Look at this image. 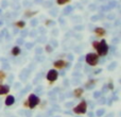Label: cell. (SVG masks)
Masks as SVG:
<instances>
[{
	"mask_svg": "<svg viewBox=\"0 0 121 117\" xmlns=\"http://www.w3.org/2000/svg\"><path fill=\"white\" fill-rule=\"evenodd\" d=\"M42 52H43V49L42 48H37V49H36V54H37V55H40V54H42Z\"/></svg>",
	"mask_w": 121,
	"mask_h": 117,
	"instance_id": "obj_25",
	"label": "cell"
},
{
	"mask_svg": "<svg viewBox=\"0 0 121 117\" xmlns=\"http://www.w3.org/2000/svg\"><path fill=\"white\" fill-rule=\"evenodd\" d=\"M16 26L19 28V29H22V28H25L26 22H25V21H22V20H20V21H18V22L16 23Z\"/></svg>",
	"mask_w": 121,
	"mask_h": 117,
	"instance_id": "obj_14",
	"label": "cell"
},
{
	"mask_svg": "<svg viewBox=\"0 0 121 117\" xmlns=\"http://www.w3.org/2000/svg\"><path fill=\"white\" fill-rule=\"evenodd\" d=\"M101 71H102V69L99 68V69H96V70H94V73H95V75H98V73H100Z\"/></svg>",
	"mask_w": 121,
	"mask_h": 117,
	"instance_id": "obj_28",
	"label": "cell"
},
{
	"mask_svg": "<svg viewBox=\"0 0 121 117\" xmlns=\"http://www.w3.org/2000/svg\"><path fill=\"white\" fill-rule=\"evenodd\" d=\"M116 6V1H111L109 2V4H108V10H111V9H113V8H115Z\"/></svg>",
	"mask_w": 121,
	"mask_h": 117,
	"instance_id": "obj_17",
	"label": "cell"
},
{
	"mask_svg": "<svg viewBox=\"0 0 121 117\" xmlns=\"http://www.w3.org/2000/svg\"><path fill=\"white\" fill-rule=\"evenodd\" d=\"M69 1H70V0H56L57 4H60V5H62V4H65V3H68Z\"/></svg>",
	"mask_w": 121,
	"mask_h": 117,
	"instance_id": "obj_16",
	"label": "cell"
},
{
	"mask_svg": "<svg viewBox=\"0 0 121 117\" xmlns=\"http://www.w3.org/2000/svg\"><path fill=\"white\" fill-rule=\"evenodd\" d=\"M66 66V62H64L63 60H57L54 62V67L56 68H64Z\"/></svg>",
	"mask_w": 121,
	"mask_h": 117,
	"instance_id": "obj_6",
	"label": "cell"
},
{
	"mask_svg": "<svg viewBox=\"0 0 121 117\" xmlns=\"http://www.w3.org/2000/svg\"><path fill=\"white\" fill-rule=\"evenodd\" d=\"M51 43H52V45H54V47H57V45H59V44H57V42H56V40H51Z\"/></svg>",
	"mask_w": 121,
	"mask_h": 117,
	"instance_id": "obj_33",
	"label": "cell"
},
{
	"mask_svg": "<svg viewBox=\"0 0 121 117\" xmlns=\"http://www.w3.org/2000/svg\"><path fill=\"white\" fill-rule=\"evenodd\" d=\"M35 1H37V2H40V1H42V0H35Z\"/></svg>",
	"mask_w": 121,
	"mask_h": 117,
	"instance_id": "obj_44",
	"label": "cell"
},
{
	"mask_svg": "<svg viewBox=\"0 0 121 117\" xmlns=\"http://www.w3.org/2000/svg\"><path fill=\"white\" fill-rule=\"evenodd\" d=\"M107 87H108V90H113V88H114V84L113 83H109Z\"/></svg>",
	"mask_w": 121,
	"mask_h": 117,
	"instance_id": "obj_35",
	"label": "cell"
},
{
	"mask_svg": "<svg viewBox=\"0 0 121 117\" xmlns=\"http://www.w3.org/2000/svg\"><path fill=\"white\" fill-rule=\"evenodd\" d=\"M67 57H68V58H69V60H70V61H72V60H73V55L71 54V53H70V54H68V55H67Z\"/></svg>",
	"mask_w": 121,
	"mask_h": 117,
	"instance_id": "obj_37",
	"label": "cell"
},
{
	"mask_svg": "<svg viewBox=\"0 0 121 117\" xmlns=\"http://www.w3.org/2000/svg\"><path fill=\"white\" fill-rule=\"evenodd\" d=\"M20 83H16V84H15V90H18V87L19 88H20Z\"/></svg>",
	"mask_w": 121,
	"mask_h": 117,
	"instance_id": "obj_36",
	"label": "cell"
},
{
	"mask_svg": "<svg viewBox=\"0 0 121 117\" xmlns=\"http://www.w3.org/2000/svg\"><path fill=\"white\" fill-rule=\"evenodd\" d=\"M2 23H3V21H2V20H1V21H0V26H1V25H2Z\"/></svg>",
	"mask_w": 121,
	"mask_h": 117,
	"instance_id": "obj_43",
	"label": "cell"
},
{
	"mask_svg": "<svg viewBox=\"0 0 121 117\" xmlns=\"http://www.w3.org/2000/svg\"><path fill=\"white\" fill-rule=\"evenodd\" d=\"M96 34L97 35H99V36H102V35H104V33H105V31H104V29H102V28H96Z\"/></svg>",
	"mask_w": 121,
	"mask_h": 117,
	"instance_id": "obj_10",
	"label": "cell"
},
{
	"mask_svg": "<svg viewBox=\"0 0 121 117\" xmlns=\"http://www.w3.org/2000/svg\"><path fill=\"white\" fill-rule=\"evenodd\" d=\"M46 50H47V52H51V51L53 50V48L50 46V45H47V46H46Z\"/></svg>",
	"mask_w": 121,
	"mask_h": 117,
	"instance_id": "obj_23",
	"label": "cell"
},
{
	"mask_svg": "<svg viewBox=\"0 0 121 117\" xmlns=\"http://www.w3.org/2000/svg\"><path fill=\"white\" fill-rule=\"evenodd\" d=\"M42 90H43L42 86H38V87H36V88H35V93H39V92H42Z\"/></svg>",
	"mask_w": 121,
	"mask_h": 117,
	"instance_id": "obj_29",
	"label": "cell"
},
{
	"mask_svg": "<svg viewBox=\"0 0 121 117\" xmlns=\"http://www.w3.org/2000/svg\"><path fill=\"white\" fill-rule=\"evenodd\" d=\"M57 77H59V73H57V71L54 70V69H51V70H49L48 75H47V79H48L49 81H51V82L56 81Z\"/></svg>",
	"mask_w": 121,
	"mask_h": 117,
	"instance_id": "obj_5",
	"label": "cell"
},
{
	"mask_svg": "<svg viewBox=\"0 0 121 117\" xmlns=\"http://www.w3.org/2000/svg\"><path fill=\"white\" fill-rule=\"evenodd\" d=\"M32 47H33V43H27L26 44V48L27 49H31Z\"/></svg>",
	"mask_w": 121,
	"mask_h": 117,
	"instance_id": "obj_22",
	"label": "cell"
},
{
	"mask_svg": "<svg viewBox=\"0 0 121 117\" xmlns=\"http://www.w3.org/2000/svg\"><path fill=\"white\" fill-rule=\"evenodd\" d=\"M95 83H96V82L95 81H88L87 83H86V88H87V90H92V88H94V86H95Z\"/></svg>",
	"mask_w": 121,
	"mask_h": 117,
	"instance_id": "obj_12",
	"label": "cell"
},
{
	"mask_svg": "<svg viewBox=\"0 0 121 117\" xmlns=\"http://www.w3.org/2000/svg\"><path fill=\"white\" fill-rule=\"evenodd\" d=\"M96 49L98 50V53H99V54L102 55V57L106 55V54H107V52H108V46H107L106 42H105L104 40H102L100 43H99Z\"/></svg>",
	"mask_w": 121,
	"mask_h": 117,
	"instance_id": "obj_1",
	"label": "cell"
},
{
	"mask_svg": "<svg viewBox=\"0 0 121 117\" xmlns=\"http://www.w3.org/2000/svg\"><path fill=\"white\" fill-rule=\"evenodd\" d=\"M15 102V98L14 96H8L6 97V100H5V104L8 105V107H11V105H13Z\"/></svg>",
	"mask_w": 121,
	"mask_h": 117,
	"instance_id": "obj_7",
	"label": "cell"
},
{
	"mask_svg": "<svg viewBox=\"0 0 121 117\" xmlns=\"http://www.w3.org/2000/svg\"><path fill=\"white\" fill-rule=\"evenodd\" d=\"M60 23H64V22H65L64 19H63V18H60Z\"/></svg>",
	"mask_w": 121,
	"mask_h": 117,
	"instance_id": "obj_42",
	"label": "cell"
},
{
	"mask_svg": "<svg viewBox=\"0 0 121 117\" xmlns=\"http://www.w3.org/2000/svg\"><path fill=\"white\" fill-rule=\"evenodd\" d=\"M23 5H25V6H27V5H31V4H30V2H29V1H28V2L26 1V2H25V4H23Z\"/></svg>",
	"mask_w": 121,
	"mask_h": 117,
	"instance_id": "obj_38",
	"label": "cell"
},
{
	"mask_svg": "<svg viewBox=\"0 0 121 117\" xmlns=\"http://www.w3.org/2000/svg\"><path fill=\"white\" fill-rule=\"evenodd\" d=\"M75 29L77 30H82L83 29V27H82V26H80V27H75Z\"/></svg>",
	"mask_w": 121,
	"mask_h": 117,
	"instance_id": "obj_40",
	"label": "cell"
},
{
	"mask_svg": "<svg viewBox=\"0 0 121 117\" xmlns=\"http://www.w3.org/2000/svg\"><path fill=\"white\" fill-rule=\"evenodd\" d=\"M19 53H20V48H19L18 46H15L14 48L12 49V54L16 57V55H18Z\"/></svg>",
	"mask_w": 121,
	"mask_h": 117,
	"instance_id": "obj_9",
	"label": "cell"
},
{
	"mask_svg": "<svg viewBox=\"0 0 121 117\" xmlns=\"http://www.w3.org/2000/svg\"><path fill=\"white\" fill-rule=\"evenodd\" d=\"M2 67H3L4 69H8L9 67H10V65H9V63H8V62H5V63H3V65H2Z\"/></svg>",
	"mask_w": 121,
	"mask_h": 117,
	"instance_id": "obj_26",
	"label": "cell"
},
{
	"mask_svg": "<svg viewBox=\"0 0 121 117\" xmlns=\"http://www.w3.org/2000/svg\"><path fill=\"white\" fill-rule=\"evenodd\" d=\"M9 90H10V86L9 85H1L0 86V95L8 94Z\"/></svg>",
	"mask_w": 121,
	"mask_h": 117,
	"instance_id": "obj_8",
	"label": "cell"
},
{
	"mask_svg": "<svg viewBox=\"0 0 121 117\" xmlns=\"http://www.w3.org/2000/svg\"><path fill=\"white\" fill-rule=\"evenodd\" d=\"M38 103H39V98H38L37 95H35V94L30 95V96H29V100H28L27 104H29V107L31 108V109H34V108H35Z\"/></svg>",
	"mask_w": 121,
	"mask_h": 117,
	"instance_id": "obj_3",
	"label": "cell"
},
{
	"mask_svg": "<svg viewBox=\"0 0 121 117\" xmlns=\"http://www.w3.org/2000/svg\"><path fill=\"white\" fill-rule=\"evenodd\" d=\"M89 70H90V69H89V67H87V66H86V67H85V71H86V72H89Z\"/></svg>",
	"mask_w": 121,
	"mask_h": 117,
	"instance_id": "obj_39",
	"label": "cell"
},
{
	"mask_svg": "<svg viewBox=\"0 0 121 117\" xmlns=\"http://www.w3.org/2000/svg\"><path fill=\"white\" fill-rule=\"evenodd\" d=\"M116 66H117V63H116V62H113V63H112V64L108 66V69H109V70H112V69L116 68Z\"/></svg>",
	"mask_w": 121,
	"mask_h": 117,
	"instance_id": "obj_18",
	"label": "cell"
},
{
	"mask_svg": "<svg viewBox=\"0 0 121 117\" xmlns=\"http://www.w3.org/2000/svg\"><path fill=\"white\" fill-rule=\"evenodd\" d=\"M71 11H72V6L69 5V6H67L64 11H63V14H64V15H69L71 13Z\"/></svg>",
	"mask_w": 121,
	"mask_h": 117,
	"instance_id": "obj_13",
	"label": "cell"
},
{
	"mask_svg": "<svg viewBox=\"0 0 121 117\" xmlns=\"http://www.w3.org/2000/svg\"><path fill=\"white\" fill-rule=\"evenodd\" d=\"M86 109H87V103H86V101H82L78 107H75L74 109H73V112H74L75 114H85Z\"/></svg>",
	"mask_w": 121,
	"mask_h": 117,
	"instance_id": "obj_4",
	"label": "cell"
},
{
	"mask_svg": "<svg viewBox=\"0 0 121 117\" xmlns=\"http://www.w3.org/2000/svg\"><path fill=\"white\" fill-rule=\"evenodd\" d=\"M105 113V110L104 109H100V110H98V111H97V116L98 117H101V116H103V114Z\"/></svg>",
	"mask_w": 121,
	"mask_h": 117,
	"instance_id": "obj_15",
	"label": "cell"
},
{
	"mask_svg": "<svg viewBox=\"0 0 121 117\" xmlns=\"http://www.w3.org/2000/svg\"><path fill=\"white\" fill-rule=\"evenodd\" d=\"M3 77H4V73L0 71V79H1V78H3Z\"/></svg>",
	"mask_w": 121,
	"mask_h": 117,
	"instance_id": "obj_41",
	"label": "cell"
},
{
	"mask_svg": "<svg viewBox=\"0 0 121 117\" xmlns=\"http://www.w3.org/2000/svg\"><path fill=\"white\" fill-rule=\"evenodd\" d=\"M73 105V102H68V103H66V107L67 108H71Z\"/></svg>",
	"mask_w": 121,
	"mask_h": 117,
	"instance_id": "obj_34",
	"label": "cell"
},
{
	"mask_svg": "<svg viewBox=\"0 0 121 117\" xmlns=\"http://www.w3.org/2000/svg\"><path fill=\"white\" fill-rule=\"evenodd\" d=\"M13 79H14V76L12 75L10 78H9V83H12V82H13Z\"/></svg>",
	"mask_w": 121,
	"mask_h": 117,
	"instance_id": "obj_32",
	"label": "cell"
},
{
	"mask_svg": "<svg viewBox=\"0 0 121 117\" xmlns=\"http://www.w3.org/2000/svg\"><path fill=\"white\" fill-rule=\"evenodd\" d=\"M37 22H38L37 19H33V20L31 21V26H32V27H35V26L37 25Z\"/></svg>",
	"mask_w": 121,
	"mask_h": 117,
	"instance_id": "obj_24",
	"label": "cell"
},
{
	"mask_svg": "<svg viewBox=\"0 0 121 117\" xmlns=\"http://www.w3.org/2000/svg\"><path fill=\"white\" fill-rule=\"evenodd\" d=\"M6 6H8V1H6V0H3V1L1 2V8H6Z\"/></svg>",
	"mask_w": 121,
	"mask_h": 117,
	"instance_id": "obj_20",
	"label": "cell"
},
{
	"mask_svg": "<svg viewBox=\"0 0 121 117\" xmlns=\"http://www.w3.org/2000/svg\"><path fill=\"white\" fill-rule=\"evenodd\" d=\"M85 61L88 65L95 66V65H97L99 63V58L96 53H88V54L85 57Z\"/></svg>",
	"mask_w": 121,
	"mask_h": 117,
	"instance_id": "obj_2",
	"label": "cell"
},
{
	"mask_svg": "<svg viewBox=\"0 0 121 117\" xmlns=\"http://www.w3.org/2000/svg\"><path fill=\"white\" fill-rule=\"evenodd\" d=\"M17 44H18V45H22L23 44V38H18V40H17Z\"/></svg>",
	"mask_w": 121,
	"mask_h": 117,
	"instance_id": "obj_27",
	"label": "cell"
},
{
	"mask_svg": "<svg viewBox=\"0 0 121 117\" xmlns=\"http://www.w3.org/2000/svg\"><path fill=\"white\" fill-rule=\"evenodd\" d=\"M107 90H108V88H107V85H104V86H103V90H102V92H103V93H106Z\"/></svg>",
	"mask_w": 121,
	"mask_h": 117,
	"instance_id": "obj_30",
	"label": "cell"
},
{
	"mask_svg": "<svg viewBox=\"0 0 121 117\" xmlns=\"http://www.w3.org/2000/svg\"><path fill=\"white\" fill-rule=\"evenodd\" d=\"M74 97H77V98H79V97H81V95L83 94V88H77V90H74Z\"/></svg>",
	"mask_w": 121,
	"mask_h": 117,
	"instance_id": "obj_11",
	"label": "cell"
},
{
	"mask_svg": "<svg viewBox=\"0 0 121 117\" xmlns=\"http://www.w3.org/2000/svg\"><path fill=\"white\" fill-rule=\"evenodd\" d=\"M100 96H101V93L100 92H95L94 93V97H95V98L98 99V98H100Z\"/></svg>",
	"mask_w": 121,
	"mask_h": 117,
	"instance_id": "obj_21",
	"label": "cell"
},
{
	"mask_svg": "<svg viewBox=\"0 0 121 117\" xmlns=\"http://www.w3.org/2000/svg\"><path fill=\"white\" fill-rule=\"evenodd\" d=\"M98 19H99V16H92V17H91V20H92V21H97Z\"/></svg>",
	"mask_w": 121,
	"mask_h": 117,
	"instance_id": "obj_31",
	"label": "cell"
},
{
	"mask_svg": "<svg viewBox=\"0 0 121 117\" xmlns=\"http://www.w3.org/2000/svg\"><path fill=\"white\" fill-rule=\"evenodd\" d=\"M20 35H21V38L26 37V36H27V35H28V30H25V31L20 32Z\"/></svg>",
	"mask_w": 121,
	"mask_h": 117,
	"instance_id": "obj_19",
	"label": "cell"
}]
</instances>
